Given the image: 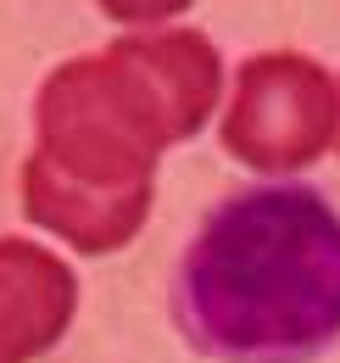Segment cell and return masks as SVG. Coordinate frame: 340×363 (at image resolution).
<instances>
[{"instance_id": "8992f818", "label": "cell", "mask_w": 340, "mask_h": 363, "mask_svg": "<svg viewBox=\"0 0 340 363\" xmlns=\"http://www.w3.org/2000/svg\"><path fill=\"white\" fill-rule=\"evenodd\" d=\"M335 145H340V135H335Z\"/></svg>"}, {"instance_id": "5b68a950", "label": "cell", "mask_w": 340, "mask_h": 363, "mask_svg": "<svg viewBox=\"0 0 340 363\" xmlns=\"http://www.w3.org/2000/svg\"><path fill=\"white\" fill-rule=\"evenodd\" d=\"M184 6H196V0H101V11L106 17H118V23H168V17H178Z\"/></svg>"}, {"instance_id": "7a4b0ae2", "label": "cell", "mask_w": 340, "mask_h": 363, "mask_svg": "<svg viewBox=\"0 0 340 363\" xmlns=\"http://www.w3.org/2000/svg\"><path fill=\"white\" fill-rule=\"evenodd\" d=\"M173 318L217 363H312L340 341V213L307 184L217 201L178 257Z\"/></svg>"}, {"instance_id": "3957f363", "label": "cell", "mask_w": 340, "mask_h": 363, "mask_svg": "<svg viewBox=\"0 0 340 363\" xmlns=\"http://www.w3.org/2000/svg\"><path fill=\"white\" fill-rule=\"evenodd\" d=\"M217 135L223 151L256 174L312 168L340 135V84L296 50L251 56L234 73V95Z\"/></svg>"}, {"instance_id": "277c9868", "label": "cell", "mask_w": 340, "mask_h": 363, "mask_svg": "<svg viewBox=\"0 0 340 363\" xmlns=\"http://www.w3.org/2000/svg\"><path fill=\"white\" fill-rule=\"evenodd\" d=\"M79 313V274L40 240L0 235V363L45 358Z\"/></svg>"}, {"instance_id": "6da1fadb", "label": "cell", "mask_w": 340, "mask_h": 363, "mask_svg": "<svg viewBox=\"0 0 340 363\" xmlns=\"http://www.w3.org/2000/svg\"><path fill=\"white\" fill-rule=\"evenodd\" d=\"M223 90V62L196 28L123 34L95 56L62 62L34 101L23 162L28 224L73 252L106 257L140 235L157 196V157L201 135Z\"/></svg>"}]
</instances>
